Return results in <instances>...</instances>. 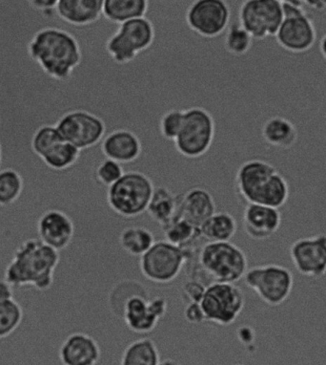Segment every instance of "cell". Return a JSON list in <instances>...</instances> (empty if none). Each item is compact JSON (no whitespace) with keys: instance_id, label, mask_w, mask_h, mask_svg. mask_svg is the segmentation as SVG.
<instances>
[{"instance_id":"obj_1","label":"cell","mask_w":326,"mask_h":365,"mask_svg":"<svg viewBox=\"0 0 326 365\" xmlns=\"http://www.w3.org/2000/svg\"><path fill=\"white\" fill-rule=\"evenodd\" d=\"M28 53L48 77L63 83L71 81L83 63L80 41L74 34L56 25L36 32Z\"/></svg>"},{"instance_id":"obj_2","label":"cell","mask_w":326,"mask_h":365,"mask_svg":"<svg viewBox=\"0 0 326 365\" xmlns=\"http://www.w3.org/2000/svg\"><path fill=\"white\" fill-rule=\"evenodd\" d=\"M60 260V252L41 240L31 238L14 252L12 260L5 269L4 279L13 287L32 286L38 291L49 290Z\"/></svg>"},{"instance_id":"obj_3","label":"cell","mask_w":326,"mask_h":365,"mask_svg":"<svg viewBox=\"0 0 326 365\" xmlns=\"http://www.w3.org/2000/svg\"><path fill=\"white\" fill-rule=\"evenodd\" d=\"M238 197L247 204L280 210L289 200L288 182L276 168L261 159H250L238 168L235 178Z\"/></svg>"},{"instance_id":"obj_4","label":"cell","mask_w":326,"mask_h":365,"mask_svg":"<svg viewBox=\"0 0 326 365\" xmlns=\"http://www.w3.org/2000/svg\"><path fill=\"white\" fill-rule=\"evenodd\" d=\"M199 266L212 282H240L248 269L246 252L230 242H207L199 252Z\"/></svg>"},{"instance_id":"obj_5","label":"cell","mask_w":326,"mask_h":365,"mask_svg":"<svg viewBox=\"0 0 326 365\" xmlns=\"http://www.w3.org/2000/svg\"><path fill=\"white\" fill-rule=\"evenodd\" d=\"M154 186L140 171H128L113 186L108 187L107 203L117 215L134 218L147 210Z\"/></svg>"},{"instance_id":"obj_6","label":"cell","mask_w":326,"mask_h":365,"mask_svg":"<svg viewBox=\"0 0 326 365\" xmlns=\"http://www.w3.org/2000/svg\"><path fill=\"white\" fill-rule=\"evenodd\" d=\"M191 258V248H179L165 240L156 241L140 257V269L149 282L168 284L178 279Z\"/></svg>"},{"instance_id":"obj_7","label":"cell","mask_w":326,"mask_h":365,"mask_svg":"<svg viewBox=\"0 0 326 365\" xmlns=\"http://www.w3.org/2000/svg\"><path fill=\"white\" fill-rule=\"evenodd\" d=\"M156 31L150 19L140 18L120 25L119 29L107 39V54L115 63L123 66L132 63L140 53L150 48Z\"/></svg>"},{"instance_id":"obj_8","label":"cell","mask_w":326,"mask_h":365,"mask_svg":"<svg viewBox=\"0 0 326 365\" xmlns=\"http://www.w3.org/2000/svg\"><path fill=\"white\" fill-rule=\"evenodd\" d=\"M206 322L227 327L235 324L246 306L243 290L234 283L213 282L199 302Z\"/></svg>"},{"instance_id":"obj_9","label":"cell","mask_w":326,"mask_h":365,"mask_svg":"<svg viewBox=\"0 0 326 365\" xmlns=\"http://www.w3.org/2000/svg\"><path fill=\"white\" fill-rule=\"evenodd\" d=\"M184 113V126L174 143L181 155L198 159L212 147L216 133L215 120L210 112L202 108H188Z\"/></svg>"},{"instance_id":"obj_10","label":"cell","mask_w":326,"mask_h":365,"mask_svg":"<svg viewBox=\"0 0 326 365\" xmlns=\"http://www.w3.org/2000/svg\"><path fill=\"white\" fill-rule=\"evenodd\" d=\"M243 279L247 287L270 306L283 304L290 296L294 285L292 272L276 264L253 267L247 269Z\"/></svg>"},{"instance_id":"obj_11","label":"cell","mask_w":326,"mask_h":365,"mask_svg":"<svg viewBox=\"0 0 326 365\" xmlns=\"http://www.w3.org/2000/svg\"><path fill=\"white\" fill-rule=\"evenodd\" d=\"M283 21L280 0H246L238 11V24L258 41L275 38Z\"/></svg>"},{"instance_id":"obj_12","label":"cell","mask_w":326,"mask_h":365,"mask_svg":"<svg viewBox=\"0 0 326 365\" xmlns=\"http://www.w3.org/2000/svg\"><path fill=\"white\" fill-rule=\"evenodd\" d=\"M64 141L80 151L89 150L102 141L106 125L101 118L83 109L66 112L56 123Z\"/></svg>"},{"instance_id":"obj_13","label":"cell","mask_w":326,"mask_h":365,"mask_svg":"<svg viewBox=\"0 0 326 365\" xmlns=\"http://www.w3.org/2000/svg\"><path fill=\"white\" fill-rule=\"evenodd\" d=\"M186 24L202 38H215L229 27L231 11L224 0H198L188 7Z\"/></svg>"},{"instance_id":"obj_14","label":"cell","mask_w":326,"mask_h":365,"mask_svg":"<svg viewBox=\"0 0 326 365\" xmlns=\"http://www.w3.org/2000/svg\"><path fill=\"white\" fill-rule=\"evenodd\" d=\"M168 302L165 297L147 299L136 296L129 299L123 308L122 319L132 332L145 335L157 327L167 314Z\"/></svg>"},{"instance_id":"obj_15","label":"cell","mask_w":326,"mask_h":365,"mask_svg":"<svg viewBox=\"0 0 326 365\" xmlns=\"http://www.w3.org/2000/svg\"><path fill=\"white\" fill-rule=\"evenodd\" d=\"M289 252L303 276L317 279L326 274V235L300 238L292 244Z\"/></svg>"},{"instance_id":"obj_16","label":"cell","mask_w":326,"mask_h":365,"mask_svg":"<svg viewBox=\"0 0 326 365\" xmlns=\"http://www.w3.org/2000/svg\"><path fill=\"white\" fill-rule=\"evenodd\" d=\"M38 240L51 248L60 252L71 244L75 235V224L63 210L49 209L39 216Z\"/></svg>"},{"instance_id":"obj_17","label":"cell","mask_w":326,"mask_h":365,"mask_svg":"<svg viewBox=\"0 0 326 365\" xmlns=\"http://www.w3.org/2000/svg\"><path fill=\"white\" fill-rule=\"evenodd\" d=\"M275 41L286 51L302 54L313 48L317 41L316 28L308 16L285 19Z\"/></svg>"},{"instance_id":"obj_18","label":"cell","mask_w":326,"mask_h":365,"mask_svg":"<svg viewBox=\"0 0 326 365\" xmlns=\"http://www.w3.org/2000/svg\"><path fill=\"white\" fill-rule=\"evenodd\" d=\"M282 212L275 207L247 204L244 209V232L254 240H265L273 237L282 226Z\"/></svg>"},{"instance_id":"obj_19","label":"cell","mask_w":326,"mask_h":365,"mask_svg":"<svg viewBox=\"0 0 326 365\" xmlns=\"http://www.w3.org/2000/svg\"><path fill=\"white\" fill-rule=\"evenodd\" d=\"M101 358L100 345L85 333H73L67 336L58 350L61 365H97Z\"/></svg>"},{"instance_id":"obj_20","label":"cell","mask_w":326,"mask_h":365,"mask_svg":"<svg viewBox=\"0 0 326 365\" xmlns=\"http://www.w3.org/2000/svg\"><path fill=\"white\" fill-rule=\"evenodd\" d=\"M142 145L139 137L128 129H117L104 137L101 151L106 159L120 164L137 161L142 154Z\"/></svg>"},{"instance_id":"obj_21","label":"cell","mask_w":326,"mask_h":365,"mask_svg":"<svg viewBox=\"0 0 326 365\" xmlns=\"http://www.w3.org/2000/svg\"><path fill=\"white\" fill-rule=\"evenodd\" d=\"M216 212L215 199L206 190L193 187L184 195H179L177 216L185 219L199 229Z\"/></svg>"},{"instance_id":"obj_22","label":"cell","mask_w":326,"mask_h":365,"mask_svg":"<svg viewBox=\"0 0 326 365\" xmlns=\"http://www.w3.org/2000/svg\"><path fill=\"white\" fill-rule=\"evenodd\" d=\"M102 0H58L56 12L64 24L74 27L94 24L102 16Z\"/></svg>"},{"instance_id":"obj_23","label":"cell","mask_w":326,"mask_h":365,"mask_svg":"<svg viewBox=\"0 0 326 365\" xmlns=\"http://www.w3.org/2000/svg\"><path fill=\"white\" fill-rule=\"evenodd\" d=\"M261 137L270 147L286 148L295 144L298 133L290 120L280 116H270L261 125Z\"/></svg>"},{"instance_id":"obj_24","label":"cell","mask_w":326,"mask_h":365,"mask_svg":"<svg viewBox=\"0 0 326 365\" xmlns=\"http://www.w3.org/2000/svg\"><path fill=\"white\" fill-rule=\"evenodd\" d=\"M179 202V195H174L167 187H157L146 212L152 220L164 227L178 215Z\"/></svg>"},{"instance_id":"obj_25","label":"cell","mask_w":326,"mask_h":365,"mask_svg":"<svg viewBox=\"0 0 326 365\" xmlns=\"http://www.w3.org/2000/svg\"><path fill=\"white\" fill-rule=\"evenodd\" d=\"M148 9L149 2L146 0H104L102 16L112 24L122 25L145 18Z\"/></svg>"},{"instance_id":"obj_26","label":"cell","mask_w":326,"mask_h":365,"mask_svg":"<svg viewBox=\"0 0 326 365\" xmlns=\"http://www.w3.org/2000/svg\"><path fill=\"white\" fill-rule=\"evenodd\" d=\"M237 231V220L227 212L214 213L201 227V237L208 242H228Z\"/></svg>"},{"instance_id":"obj_27","label":"cell","mask_w":326,"mask_h":365,"mask_svg":"<svg viewBox=\"0 0 326 365\" xmlns=\"http://www.w3.org/2000/svg\"><path fill=\"white\" fill-rule=\"evenodd\" d=\"M159 361V349L153 339L142 338L127 345L120 365H157Z\"/></svg>"},{"instance_id":"obj_28","label":"cell","mask_w":326,"mask_h":365,"mask_svg":"<svg viewBox=\"0 0 326 365\" xmlns=\"http://www.w3.org/2000/svg\"><path fill=\"white\" fill-rule=\"evenodd\" d=\"M165 240L182 249L190 248L193 243L201 237V229L190 222L176 216L167 226L162 227Z\"/></svg>"},{"instance_id":"obj_29","label":"cell","mask_w":326,"mask_h":365,"mask_svg":"<svg viewBox=\"0 0 326 365\" xmlns=\"http://www.w3.org/2000/svg\"><path fill=\"white\" fill-rule=\"evenodd\" d=\"M120 244L123 251L133 257H142L156 242L154 235L144 227H128L120 235Z\"/></svg>"},{"instance_id":"obj_30","label":"cell","mask_w":326,"mask_h":365,"mask_svg":"<svg viewBox=\"0 0 326 365\" xmlns=\"http://www.w3.org/2000/svg\"><path fill=\"white\" fill-rule=\"evenodd\" d=\"M81 154L83 151L63 141L53 145L41 159L52 170L64 171L77 165L81 158Z\"/></svg>"},{"instance_id":"obj_31","label":"cell","mask_w":326,"mask_h":365,"mask_svg":"<svg viewBox=\"0 0 326 365\" xmlns=\"http://www.w3.org/2000/svg\"><path fill=\"white\" fill-rule=\"evenodd\" d=\"M136 296H142L150 299V294L147 289L142 283L135 280H125L117 283L112 289L109 294V303H110L111 311L117 317H122L123 308L129 299Z\"/></svg>"},{"instance_id":"obj_32","label":"cell","mask_w":326,"mask_h":365,"mask_svg":"<svg viewBox=\"0 0 326 365\" xmlns=\"http://www.w3.org/2000/svg\"><path fill=\"white\" fill-rule=\"evenodd\" d=\"M24 182L21 174L13 168L0 170V207L12 206L23 192Z\"/></svg>"},{"instance_id":"obj_33","label":"cell","mask_w":326,"mask_h":365,"mask_svg":"<svg viewBox=\"0 0 326 365\" xmlns=\"http://www.w3.org/2000/svg\"><path fill=\"white\" fill-rule=\"evenodd\" d=\"M252 36L238 22H234L227 29L224 48L230 55L243 57L248 54L253 46Z\"/></svg>"},{"instance_id":"obj_34","label":"cell","mask_w":326,"mask_h":365,"mask_svg":"<svg viewBox=\"0 0 326 365\" xmlns=\"http://www.w3.org/2000/svg\"><path fill=\"white\" fill-rule=\"evenodd\" d=\"M23 319L21 306L15 299L0 300V339L12 335Z\"/></svg>"},{"instance_id":"obj_35","label":"cell","mask_w":326,"mask_h":365,"mask_svg":"<svg viewBox=\"0 0 326 365\" xmlns=\"http://www.w3.org/2000/svg\"><path fill=\"white\" fill-rule=\"evenodd\" d=\"M63 141L64 140L60 132L58 131L57 128H56V125H43L39 128L33 135L32 140L33 150L35 151L36 155L41 158L53 145Z\"/></svg>"},{"instance_id":"obj_36","label":"cell","mask_w":326,"mask_h":365,"mask_svg":"<svg viewBox=\"0 0 326 365\" xmlns=\"http://www.w3.org/2000/svg\"><path fill=\"white\" fill-rule=\"evenodd\" d=\"M184 110L171 109L162 115L159 120V131L163 138L175 142L184 123Z\"/></svg>"},{"instance_id":"obj_37","label":"cell","mask_w":326,"mask_h":365,"mask_svg":"<svg viewBox=\"0 0 326 365\" xmlns=\"http://www.w3.org/2000/svg\"><path fill=\"white\" fill-rule=\"evenodd\" d=\"M122 164L113 160L105 159L95 168V179L98 184L110 187L125 174Z\"/></svg>"},{"instance_id":"obj_38","label":"cell","mask_w":326,"mask_h":365,"mask_svg":"<svg viewBox=\"0 0 326 365\" xmlns=\"http://www.w3.org/2000/svg\"><path fill=\"white\" fill-rule=\"evenodd\" d=\"M206 287L207 286L204 285V283L196 279L185 282L182 289V300H184L185 304L192 302H201Z\"/></svg>"},{"instance_id":"obj_39","label":"cell","mask_w":326,"mask_h":365,"mask_svg":"<svg viewBox=\"0 0 326 365\" xmlns=\"http://www.w3.org/2000/svg\"><path fill=\"white\" fill-rule=\"evenodd\" d=\"M184 317L188 322L192 324H199L206 322L201 304L196 302L185 304Z\"/></svg>"},{"instance_id":"obj_40","label":"cell","mask_w":326,"mask_h":365,"mask_svg":"<svg viewBox=\"0 0 326 365\" xmlns=\"http://www.w3.org/2000/svg\"><path fill=\"white\" fill-rule=\"evenodd\" d=\"M255 331L252 327L244 325V327H240V329L238 330V341L243 344H252L255 341Z\"/></svg>"},{"instance_id":"obj_41","label":"cell","mask_w":326,"mask_h":365,"mask_svg":"<svg viewBox=\"0 0 326 365\" xmlns=\"http://www.w3.org/2000/svg\"><path fill=\"white\" fill-rule=\"evenodd\" d=\"M58 1V0H30L32 6L41 11L56 10Z\"/></svg>"},{"instance_id":"obj_42","label":"cell","mask_w":326,"mask_h":365,"mask_svg":"<svg viewBox=\"0 0 326 365\" xmlns=\"http://www.w3.org/2000/svg\"><path fill=\"white\" fill-rule=\"evenodd\" d=\"M13 288L6 279H0V300L13 299Z\"/></svg>"},{"instance_id":"obj_43","label":"cell","mask_w":326,"mask_h":365,"mask_svg":"<svg viewBox=\"0 0 326 365\" xmlns=\"http://www.w3.org/2000/svg\"><path fill=\"white\" fill-rule=\"evenodd\" d=\"M306 6L311 8V9H315L317 11H323L326 10V1H323V0H307L305 1Z\"/></svg>"},{"instance_id":"obj_44","label":"cell","mask_w":326,"mask_h":365,"mask_svg":"<svg viewBox=\"0 0 326 365\" xmlns=\"http://www.w3.org/2000/svg\"><path fill=\"white\" fill-rule=\"evenodd\" d=\"M319 49L320 54H322L323 58L326 61V34L323 35L322 39H320Z\"/></svg>"},{"instance_id":"obj_45","label":"cell","mask_w":326,"mask_h":365,"mask_svg":"<svg viewBox=\"0 0 326 365\" xmlns=\"http://www.w3.org/2000/svg\"><path fill=\"white\" fill-rule=\"evenodd\" d=\"M157 365H182L179 361H175L172 359H165L163 361H160Z\"/></svg>"},{"instance_id":"obj_46","label":"cell","mask_w":326,"mask_h":365,"mask_svg":"<svg viewBox=\"0 0 326 365\" xmlns=\"http://www.w3.org/2000/svg\"><path fill=\"white\" fill-rule=\"evenodd\" d=\"M0 168H1V148H0Z\"/></svg>"},{"instance_id":"obj_47","label":"cell","mask_w":326,"mask_h":365,"mask_svg":"<svg viewBox=\"0 0 326 365\" xmlns=\"http://www.w3.org/2000/svg\"><path fill=\"white\" fill-rule=\"evenodd\" d=\"M234 365H243V364H234Z\"/></svg>"}]
</instances>
